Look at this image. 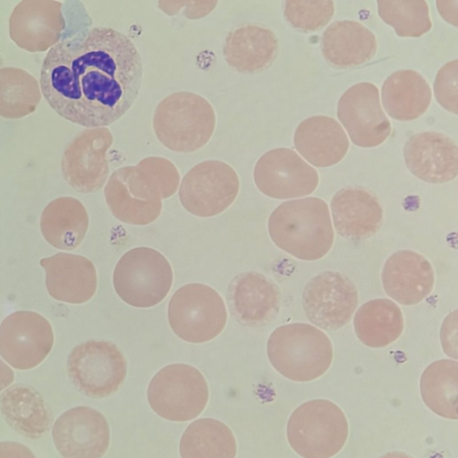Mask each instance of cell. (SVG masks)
Returning <instances> with one entry per match:
<instances>
[{
    "mask_svg": "<svg viewBox=\"0 0 458 458\" xmlns=\"http://www.w3.org/2000/svg\"><path fill=\"white\" fill-rule=\"evenodd\" d=\"M216 127V113L203 97L178 91L165 97L157 106L153 128L157 140L177 153L196 151L211 139Z\"/></svg>",
    "mask_w": 458,
    "mask_h": 458,
    "instance_id": "cell-4",
    "label": "cell"
},
{
    "mask_svg": "<svg viewBox=\"0 0 458 458\" xmlns=\"http://www.w3.org/2000/svg\"><path fill=\"white\" fill-rule=\"evenodd\" d=\"M53 344L50 323L36 312L16 311L0 324V355L16 369H30L40 364Z\"/></svg>",
    "mask_w": 458,
    "mask_h": 458,
    "instance_id": "cell-13",
    "label": "cell"
},
{
    "mask_svg": "<svg viewBox=\"0 0 458 458\" xmlns=\"http://www.w3.org/2000/svg\"><path fill=\"white\" fill-rule=\"evenodd\" d=\"M268 360L284 377L298 382L324 375L333 360L328 336L306 323H291L276 328L267 344Z\"/></svg>",
    "mask_w": 458,
    "mask_h": 458,
    "instance_id": "cell-3",
    "label": "cell"
},
{
    "mask_svg": "<svg viewBox=\"0 0 458 458\" xmlns=\"http://www.w3.org/2000/svg\"><path fill=\"white\" fill-rule=\"evenodd\" d=\"M147 395L157 415L182 422L202 412L208 400V387L199 369L176 363L164 367L153 377Z\"/></svg>",
    "mask_w": 458,
    "mask_h": 458,
    "instance_id": "cell-8",
    "label": "cell"
},
{
    "mask_svg": "<svg viewBox=\"0 0 458 458\" xmlns=\"http://www.w3.org/2000/svg\"><path fill=\"white\" fill-rule=\"evenodd\" d=\"M380 458H412L411 455L398 451L389 452Z\"/></svg>",
    "mask_w": 458,
    "mask_h": 458,
    "instance_id": "cell-42",
    "label": "cell"
},
{
    "mask_svg": "<svg viewBox=\"0 0 458 458\" xmlns=\"http://www.w3.org/2000/svg\"><path fill=\"white\" fill-rule=\"evenodd\" d=\"M457 310L449 314L443 322L441 328V343L445 352L454 359L457 358Z\"/></svg>",
    "mask_w": 458,
    "mask_h": 458,
    "instance_id": "cell-38",
    "label": "cell"
},
{
    "mask_svg": "<svg viewBox=\"0 0 458 458\" xmlns=\"http://www.w3.org/2000/svg\"><path fill=\"white\" fill-rule=\"evenodd\" d=\"M0 411L8 425L32 439L47 435L54 415L42 395L34 387L15 384L0 395Z\"/></svg>",
    "mask_w": 458,
    "mask_h": 458,
    "instance_id": "cell-26",
    "label": "cell"
},
{
    "mask_svg": "<svg viewBox=\"0 0 458 458\" xmlns=\"http://www.w3.org/2000/svg\"><path fill=\"white\" fill-rule=\"evenodd\" d=\"M382 284L386 294L402 305H415L434 287V271L429 261L412 250H399L386 261Z\"/></svg>",
    "mask_w": 458,
    "mask_h": 458,
    "instance_id": "cell-21",
    "label": "cell"
},
{
    "mask_svg": "<svg viewBox=\"0 0 458 458\" xmlns=\"http://www.w3.org/2000/svg\"><path fill=\"white\" fill-rule=\"evenodd\" d=\"M67 372L81 393L92 398H104L114 394L123 385L127 363L113 343L89 340L72 350Z\"/></svg>",
    "mask_w": 458,
    "mask_h": 458,
    "instance_id": "cell-9",
    "label": "cell"
},
{
    "mask_svg": "<svg viewBox=\"0 0 458 458\" xmlns=\"http://www.w3.org/2000/svg\"><path fill=\"white\" fill-rule=\"evenodd\" d=\"M321 49L334 67L350 68L369 61L377 51L374 34L354 21H336L323 32Z\"/></svg>",
    "mask_w": 458,
    "mask_h": 458,
    "instance_id": "cell-27",
    "label": "cell"
},
{
    "mask_svg": "<svg viewBox=\"0 0 458 458\" xmlns=\"http://www.w3.org/2000/svg\"><path fill=\"white\" fill-rule=\"evenodd\" d=\"M268 233L278 248L307 261L323 258L334 242L328 206L314 197L280 204L269 216Z\"/></svg>",
    "mask_w": 458,
    "mask_h": 458,
    "instance_id": "cell-2",
    "label": "cell"
},
{
    "mask_svg": "<svg viewBox=\"0 0 458 458\" xmlns=\"http://www.w3.org/2000/svg\"><path fill=\"white\" fill-rule=\"evenodd\" d=\"M114 288L127 304L149 308L161 302L173 284V270L165 257L148 247L125 252L117 262Z\"/></svg>",
    "mask_w": 458,
    "mask_h": 458,
    "instance_id": "cell-6",
    "label": "cell"
},
{
    "mask_svg": "<svg viewBox=\"0 0 458 458\" xmlns=\"http://www.w3.org/2000/svg\"><path fill=\"white\" fill-rule=\"evenodd\" d=\"M239 189V177L232 166L219 160H205L184 175L179 199L191 214L209 217L229 208Z\"/></svg>",
    "mask_w": 458,
    "mask_h": 458,
    "instance_id": "cell-10",
    "label": "cell"
},
{
    "mask_svg": "<svg viewBox=\"0 0 458 458\" xmlns=\"http://www.w3.org/2000/svg\"><path fill=\"white\" fill-rule=\"evenodd\" d=\"M65 25L61 2L24 0L12 12L9 35L20 48L44 52L61 40Z\"/></svg>",
    "mask_w": 458,
    "mask_h": 458,
    "instance_id": "cell-18",
    "label": "cell"
},
{
    "mask_svg": "<svg viewBox=\"0 0 458 458\" xmlns=\"http://www.w3.org/2000/svg\"><path fill=\"white\" fill-rule=\"evenodd\" d=\"M278 53V40L269 29L245 24L226 37L223 55L226 63L239 72L255 73L267 68Z\"/></svg>",
    "mask_w": 458,
    "mask_h": 458,
    "instance_id": "cell-25",
    "label": "cell"
},
{
    "mask_svg": "<svg viewBox=\"0 0 458 458\" xmlns=\"http://www.w3.org/2000/svg\"><path fill=\"white\" fill-rule=\"evenodd\" d=\"M254 182L265 195L278 199L311 194L318 184L317 171L294 150L271 149L262 155L254 168Z\"/></svg>",
    "mask_w": 458,
    "mask_h": 458,
    "instance_id": "cell-15",
    "label": "cell"
},
{
    "mask_svg": "<svg viewBox=\"0 0 458 458\" xmlns=\"http://www.w3.org/2000/svg\"><path fill=\"white\" fill-rule=\"evenodd\" d=\"M14 380L13 369L0 359V393L7 388Z\"/></svg>",
    "mask_w": 458,
    "mask_h": 458,
    "instance_id": "cell-41",
    "label": "cell"
},
{
    "mask_svg": "<svg viewBox=\"0 0 458 458\" xmlns=\"http://www.w3.org/2000/svg\"><path fill=\"white\" fill-rule=\"evenodd\" d=\"M52 437L64 458H101L110 443L109 425L98 411L78 406L54 422Z\"/></svg>",
    "mask_w": 458,
    "mask_h": 458,
    "instance_id": "cell-17",
    "label": "cell"
},
{
    "mask_svg": "<svg viewBox=\"0 0 458 458\" xmlns=\"http://www.w3.org/2000/svg\"><path fill=\"white\" fill-rule=\"evenodd\" d=\"M167 315L175 335L192 344L214 339L227 321L221 295L212 287L199 283L183 285L173 294Z\"/></svg>",
    "mask_w": 458,
    "mask_h": 458,
    "instance_id": "cell-7",
    "label": "cell"
},
{
    "mask_svg": "<svg viewBox=\"0 0 458 458\" xmlns=\"http://www.w3.org/2000/svg\"><path fill=\"white\" fill-rule=\"evenodd\" d=\"M46 271V286L55 300L80 304L96 293L98 277L93 263L85 257L59 252L41 259Z\"/></svg>",
    "mask_w": 458,
    "mask_h": 458,
    "instance_id": "cell-22",
    "label": "cell"
},
{
    "mask_svg": "<svg viewBox=\"0 0 458 458\" xmlns=\"http://www.w3.org/2000/svg\"><path fill=\"white\" fill-rule=\"evenodd\" d=\"M420 394L434 413L457 420L458 362L439 360L428 366L420 377Z\"/></svg>",
    "mask_w": 458,
    "mask_h": 458,
    "instance_id": "cell-32",
    "label": "cell"
},
{
    "mask_svg": "<svg viewBox=\"0 0 458 458\" xmlns=\"http://www.w3.org/2000/svg\"><path fill=\"white\" fill-rule=\"evenodd\" d=\"M436 4L443 19L447 22L457 26V0L437 1Z\"/></svg>",
    "mask_w": 458,
    "mask_h": 458,
    "instance_id": "cell-40",
    "label": "cell"
},
{
    "mask_svg": "<svg viewBox=\"0 0 458 458\" xmlns=\"http://www.w3.org/2000/svg\"><path fill=\"white\" fill-rule=\"evenodd\" d=\"M403 158L411 173L427 182H448L457 175V145L440 132L412 135L404 145Z\"/></svg>",
    "mask_w": 458,
    "mask_h": 458,
    "instance_id": "cell-19",
    "label": "cell"
},
{
    "mask_svg": "<svg viewBox=\"0 0 458 458\" xmlns=\"http://www.w3.org/2000/svg\"><path fill=\"white\" fill-rule=\"evenodd\" d=\"M358 301L352 281L335 271H325L312 277L302 293V307L308 319L327 331L349 323Z\"/></svg>",
    "mask_w": 458,
    "mask_h": 458,
    "instance_id": "cell-12",
    "label": "cell"
},
{
    "mask_svg": "<svg viewBox=\"0 0 458 458\" xmlns=\"http://www.w3.org/2000/svg\"><path fill=\"white\" fill-rule=\"evenodd\" d=\"M381 100L390 117L410 121L426 112L431 101V90L418 72L401 70L392 73L384 81Z\"/></svg>",
    "mask_w": 458,
    "mask_h": 458,
    "instance_id": "cell-28",
    "label": "cell"
},
{
    "mask_svg": "<svg viewBox=\"0 0 458 458\" xmlns=\"http://www.w3.org/2000/svg\"><path fill=\"white\" fill-rule=\"evenodd\" d=\"M227 297L232 314L247 327L266 326L276 317L280 308L279 288L259 272L235 276L228 287Z\"/></svg>",
    "mask_w": 458,
    "mask_h": 458,
    "instance_id": "cell-20",
    "label": "cell"
},
{
    "mask_svg": "<svg viewBox=\"0 0 458 458\" xmlns=\"http://www.w3.org/2000/svg\"><path fill=\"white\" fill-rule=\"evenodd\" d=\"M236 441L222 421L202 418L191 422L180 441L181 458H235Z\"/></svg>",
    "mask_w": 458,
    "mask_h": 458,
    "instance_id": "cell-31",
    "label": "cell"
},
{
    "mask_svg": "<svg viewBox=\"0 0 458 458\" xmlns=\"http://www.w3.org/2000/svg\"><path fill=\"white\" fill-rule=\"evenodd\" d=\"M293 143L296 150L317 167L335 165L349 148L347 135L340 123L326 115L303 120L295 130Z\"/></svg>",
    "mask_w": 458,
    "mask_h": 458,
    "instance_id": "cell-24",
    "label": "cell"
},
{
    "mask_svg": "<svg viewBox=\"0 0 458 458\" xmlns=\"http://www.w3.org/2000/svg\"><path fill=\"white\" fill-rule=\"evenodd\" d=\"M330 208L335 231L344 238L364 240L381 228L383 208L377 198L364 188L341 189L333 196Z\"/></svg>",
    "mask_w": 458,
    "mask_h": 458,
    "instance_id": "cell-23",
    "label": "cell"
},
{
    "mask_svg": "<svg viewBox=\"0 0 458 458\" xmlns=\"http://www.w3.org/2000/svg\"><path fill=\"white\" fill-rule=\"evenodd\" d=\"M380 18L394 28L399 37L417 38L431 29L428 3L414 1H377Z\"/></svg>",
    "mask_w": 458,
    "mask_h": 458,
    "instance_id": "cell-34",
    "label": "cell"
},
{
    "mask_svg": "<svg viewBox=\"0 0 458 458\" xmlns=\"http://www.w3.org/2000/svg\"><path fill=\"white\" fill-rule=\"evenodd\" d=\"M0 458H36L26 445L13 441L0 442Z\"/></svg>",
    "mask_w": 458,
    "mask_h": 458,
    "instance_id": "cell-39",
    "label": "cell"
},
{
    "mask_svg": "<svg viewBox=\"0 0 458 458\" xmlns=\"http://www.w3.org/2000/svg\"><path fill=\"white\" fill-rule=\"evenodd\" d=\"M41 100L38 81L16 67L0 68V116L19 119L33 113Z\"/></svg>",
    "mask_w": 458,
    "mask_h": 458,
    "instance_id": "cell-33",
    "label": "cell"
},
{
    "mask_svg": "<svg viewBox=\"0 0 458 458\" xmlns=\"http://www.w3.org/2000/svg\"><path fill=\"white\" fill-rule=\"evenodd\" d=\"M142 62L133 42L109 27L61 38L47 52L40 88L63 118L89 128L119 120L136 100Z\"/></svg>",
    "mask_w": 458,
    "mask_h": 458,
    "instance_id": "cell-1",
    "label": "cell"
},
{
    "mask_svg": "<svg viewBox=\"0 0 458 458\" xmlns=\"http://www.w3.org/2000/svg\"><path fill=\"white\" fill-rule=\"evenodd\" d=\"M112 144L113 135L105 127L86 129L77 134L64 148L61 160L66 182L82 193L99 191L109 174L106 153Z\"/></svg>",
    "mask_w": 458,
    "mask_h": 458,
    "instance_id": "cell-11",
    "label": "cell"
},
{
    "mask_svg": "<svg viewBox=\"0 0 458 458\" xmlns=\"http://www.w3.org/2000/svg\"><path fill=\"white\" fill-rule=\"evenodd\" d=\"M104 192L110 211L123 223L146 225L161 214V196L137 165L115 170L109 177Z\"/></svg>",
    "mask_w": 458,
    "mask_h": 458,
    "instance_id": "cell-14",
    "label": "cell"
},
{
    "mask_svg": "<svg viewBox=\"0 0 458 458\" xmlns=\"http://www.w3.org/2000/svg\"><path fill=\"white\" fill-rule=\"evenodd\" d=\"M348 422L341 408L331 401L306 402L291 414L286 428L292 449L303 458H331L348 437Z\"/></svg>",
    "mask_w": 458,
    "mask_h": 458,
    "instance_id": "cell-5",
    "label": "cell"
},
{
    "mask_svg": "<svg viewBox=\"0 0 458 458\" xmlns=\"http://www.w3.org/2000/svg\"><path fill=\"white\" fill-rule=\"evenodd\" d=\"M157 189L161 199L174 195L179 186L180 174L175 165L161 157H148L137 164Z\"/></svg>",
    "mask_w": 458,
    "mask_h": 458,
    "instance_id": "cell-36",
    "label": "cell"
},
{
    "mask_svg": "<svg viewBox=\"0 0 458 458\" xmlns=\"http://www.w3.org/2000/svg\"><path fill=\"white\" fill-rule=\"evenodd\" d=\"M359 340L371 348H382L399 338L403 329V313L394 301L375 299L361 305L353 318Z\"/></svg>",
    "mask_w": 458,
    "mask_h": 458,
    "instance_id": "cell-30",
    "label": "cell"
},
{
    "mask_svg": "<svg viewBox=\"0 0 458 458\" xmlns=\"http://www.w3.org/2000/svg\"><path fill=\"white\" fill-rule=\"evenodd\" d=\"M335 12L334 2L327 1H286L284 15L295 29L315 31L326 26Z\"/></svg>",
    "mask_w": 458,
    "mask_h": 458,
    "instance_id": "cell-35",
    "label": "cell"
},
{
    "mask_svg": "<svg viewBox=\"0 0 458 458\" xmlns=\"http://www.w3.org/2000/svg\"><path fill=\"white\" fill-rule=\"evenodd\" d=\"M337 117L352 143L372 148L383 143L391 133V124L382 110L377 88L360 82L348 89L337 105Z\"/></svg>",
    "mask_w": 458,
    "mask_h": 458,
    "instance_id": "cell-16",
    "label": "cell"
},
{
    "mask_svg": "<svg viewBox=\"0 0 458 458\" xmlns=\"http://www.w3.org/2000/svg\"><path fill=\"white\" fill-rule=\"evenodd\" d=\"M89 226V216L83 204L72 197L52 200L40 217L42 235L52 246L64 250L77 248Z\"/></svg>",
    "mask_w": 458,
    "mask_h": 458,
    "instance_id": "cell-29",
    "label": "cell"
},
{
    "mask_svg": "<svg viewBox=\"0 0 458 458\" xmlns=\"http://www.w3.org/2000/svg\"><path fill=\"white\" fill-rule=\"evenodd\" d=\"M458 62L445 64L437 72L434 81V93L437 102L447 111L457 114Z\"/></svg>",
    "mask_w": 458,
    "mask_h": 458,
    "instance_id": "cell-37",
    "label": "cell"
}]
</instances>
